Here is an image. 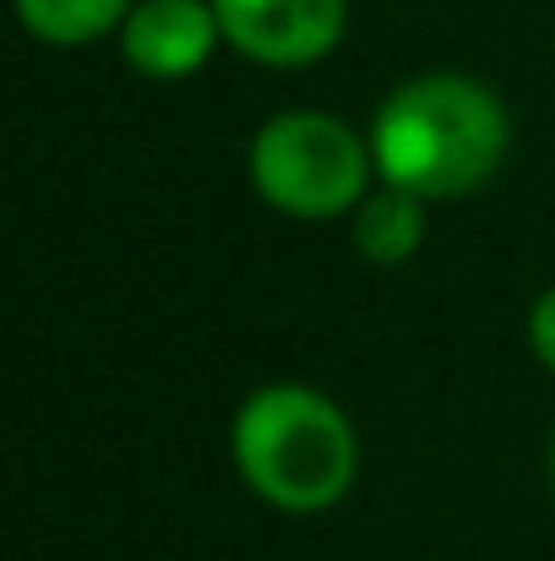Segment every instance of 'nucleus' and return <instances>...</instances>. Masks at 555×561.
Returning <instances> with one entry per match:
<instances>
[{"mask_svg":"<svg viewBox=\"0 0 555 561\" xmlns=\"http://www.w3.org/2000/svg\"><path fill=\"white\" fill-rule=\"evenodd\" d=\"M137 0H16V22L55 49L93 44L104 33H120Z\"/></svg>","mask_w":555,"mask_h":561,"instance_id":"7","label":"nucleus"},{"mask_svg":"<svg viewBox=\"0 0 555 561\" xmlns=\"http://www.w3.org/2000/svg\"><path fill=\"white\" fill-rule=\"evenodd\" d=\"M223 44L256 66H316L349 27V0H212Z\"/></svg>","mask_w":555,"mask_h":561,"instance_id":"4","label":"nucleus"},{"mask_svg":"<svg viewBox=\"0 0 555 561\" xmlns=\"http://www.w3.org/2000/svg\"><path fill=\"white\" fill-rule=\"evenodd\" d=\"M545 469H551V491H555V431H551V453H545Z\"/></svg>","mask_w":555,"mask_h":561,"instance_id":"9","label":"nucleus"},{"mask_svg":"<svg viewBox=\"0 0 555 561\" xmlns=\"http://www.w3.org/2000/svg\"><path fill=\"white\" fill-rule=\"evenodd\" d=\"M529 350H534L540 366L555 376V284L529 306Z\"/></svg>","mask_w":555,"mask_h":561,"instance_id":"8","label":"nucleus"},{"mask_svg":"<svg viewBox=\"0 0 555 561\" xmlns=\"http://www.w3.org/2000/svg\"><path fill=\"white\" fill-rule=\"evenodd\" d=\"M223 44L212 0H137L120 27V55L148 82H181Z\"/></svg>","mask_w":555,"mask_h":561,"instance_id":"5","label":"nucleus"},{"mask_svg":"<svg viewBox=\"0 0 555 561\" xmlns=\"http://www.w3.org/2000/svg\"><path fill=\"white\" fill-rule=\"evenodd\" d=\"M425 207H430L425 196L381 181V186L355 207V245H360V256L375 262V267H403V262L425 245V229H430Z\"/></svg>","mask_w":555,"mask_h":561,"instance_id":"6","label":"nucleus"},{"mask_svg":"<svg viewBox=\"0 0 555 561\" xmlns=\"http://www.w3.org/2000/svg\"><path fill=\"white\" fill-rule=\"evenodd\" d=\"M251 186L256 196L300 224H333L349 218L370 196L375 153L349 121L327 110H284L262 121L251 137Z\"/></svg>","mask_w":555,"mask_h":561,"instance_id":"3","label":"nucleus"},{"mask_svg":"<svg viewBox=\"0 0 555 561\" xmlns=\"http://www.w3.org/2000/svg\"><path fill=\"white\" fill-rule=\"evenodd\" d=\"M507 104L496 99V88L463 71H419L397 82L370 121L375 175L425 202L479 191L507 164Z\"/></svg>","mask_w":555,"mask_h":561,"instance_id":"1","label":"nucleus"},{"mask_svg":"<svg viewBox=\"0 0 555 561\" xmlns=\"http://www.w3.org/2000/svg\"><path fill=\"white\" fill-rule=\"evenodd\" d=\"M229 453L245 491L294 518L338 507L360 474L355 420L305 381L256 387L229 425Z\"/></svg>","mask_w":555,"mask_h":561,"instance_id":"2","label":"nucleus"}]
</instances>
